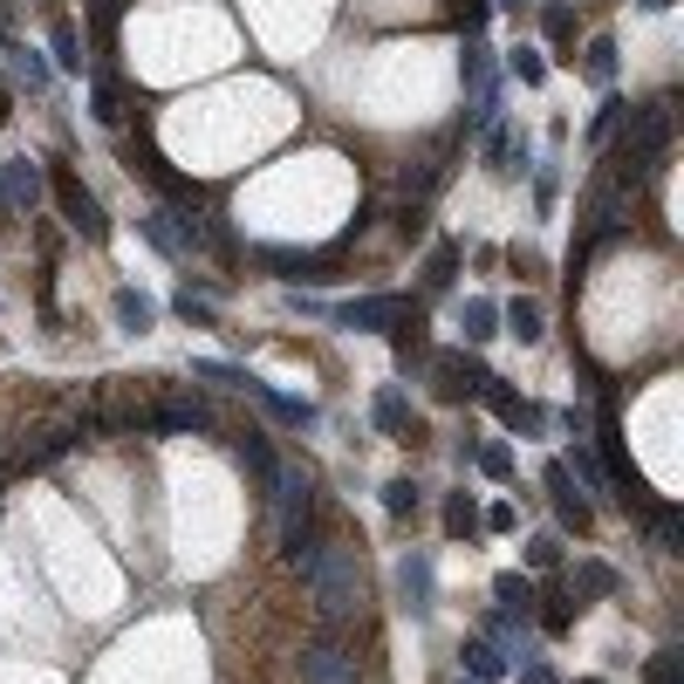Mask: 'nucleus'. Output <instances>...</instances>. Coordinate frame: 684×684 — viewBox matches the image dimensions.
I'll list each match as a JSON object with an SVG mask.
<instances>
[{"label": "nucleus", "mask_w": 684, "mask_h": 684, "mask_svg": "<svg viewBox=\"0 0 684 684\" xmlns=\"http://www.w3.org/2000/svg\"><path fill=\"white\" fill-rule=\"evenodd\" d=\"M295 569L315 595V616L321 623H349L356 610H364V569H356V548L349 541H308L295 554Z\"/></svg>", "instance_id": "nucleus-1"}, {"label": "nucleus", "mask_w": 684, "mask_h": 684, "mask_svg": "<svg viewBox=\"0 0 684 684\" xmlns=\"http://www.w3.org/2000/svg\"><path fill=\"white\" fill-rule=\"evenodd\" d=\"M274 520H280V554H302L308 541H315V487H308V472H295V466H274Z\"/></svg>", "instance_id": "nucleus-2"}, {"label": "nucleus", "mask_w": 684, "mask_h": 684, "mask_svg": "<svg viewBox=\"0 0 684 684\" xmlns=\"http://www.w3.org/2000/svg\"><path fill=\"white\" fill-rule=\"evenodd\" d=\"M302 684H364V657L336 636L302 643Z\"/></svg>", "instance_id": "nucleus-3"}, {"label": "nucleus", "mask_w": 684, "mask_h": 684, "mask_svg": "<svg viewBox=\"0 0 684 684\" xmlns=\"http://www.w3.org/2000/svg\"><path fill=\"white\" fill-rule=\"evenodd\" d=\"M55 206H62V220L83 233V239H110V220H103V206L83 192V178L75 172H55Z\"/></svg>", "instance_id": "nucleus-4"}, {"label": "nucleus", "mask_w": 684, "mask_h": 684, "mask_svg": "<svg viewBox=\"0 0 684 684\" xmlns=\"http://www.w3.org/2000/svg\"><path fill=\"white\" fill-rule=\"evenodd\" d=\"M411 308H405V295H356V302H343L336 308V321L343 329H397Z\"/></svg>", "instance_id": "nucleus-5"}, {"label": "nucleus", "mask_w": 684, "mask_h": 684, "mask_svg": "<svg viewBox=\"0 0 684 684\" xmlns=\"http://www.w3.org/2000/svg\"><path fill=\"white\" fill-rule=\"evenodd\" d=\"M487 364H479V356L472 349H452V356H438V397H452V405H459V397H479V390H487Z\"/></svg>", "instance_id": "nucleus-6"}, {"label": "nucleus", "mask_w": 684, "mask_h": 684, "mask_svg": "<svg viewBox=\"0 0 684 684\" xmlns=\"http://www.w3.org/2000/svg\"><path fill=\"white\" fill-rule=\"evenodd\" d=\"M144 425L151 431H213V405H206V397H192V390H178L157 411H144Z\"/></svg>", "instance_id": "nucleus-7"}, {"label": "nucleus", "mask_w": 684, "mask_h": 684, "mask_svg": "<svg viewBox=\"0 0 684 684\" xmlns=\"http://www.w3.org/2000/svg\"><path fill=\"white\" fill-rule=\"evenodd\" d=\"M548 493H554V513H561V528H575V534H582V528H589V500L575 493V479H569V466H561V459L548 466Z\"/></svg>", "instance_id": "nucleus-8"}, {"label": "nucleus", "mask_w": 684, "mask_h": 684, "mask_svg": "<svg viewBox=\"0 0 684 684\" xmlns=\"http://www.w3.org/2000/svg\"><path fill=\"white\" fill-rule=\"evenodd\" d=\"M239 390H247L261 411H274L280 425H315V405H302V397H280V390H274V384H261V377H247Z\"/></svg>", "instance_id": "nucleus-9"}, {"label": "nucleus", "mask_w": 684, "mask_h": 684, "mask_svg": "<svg viewBox=\"0 0 684 684\" xmlns=\"http://www.w3.org/2000/svg\"><path fill=\"white\" fill-rule=\"evenodd\" d=\"M479 397H487V405H493V411H500L507 425H520V431H534V425H541V411L528 405V397H513V390H507L500 377H487V390H479Z\"/></svg>", "instance_id": "nucleus-10"}, {"label": "nucleus", "mask_w": 684, "mask_h": 684, "mask_svg": "<svg viewBox=\"0 0 684 684\" xmlns=\"http://www.w3.org/2000/svg\"><path fill=\"white\" fill-rule=\"evenodd\" d=\"M233 452H239V466H247L261 487H274V466H280V459L267 452V431H239V438H233Z\"/></svg>", "instance_id": "nucleus-11"}, {"label": "nucleus", "mask_w": 684, "mask_h": 684, "mask_svg": "<svg viewBox=\"0 0 684 684\" xmlns=\"http://www.w3.org/2000/svg\"><path fill=\"white\" fill-rule=\"evenodd\" d=\"M0 192H8L14 206H34V198H42V172H34L28 157H14V165H0Z\"/></svg>", "instance_id": "nucleus-12"}, {"label": "nucleus", "mask_w": 684, "mask_h": 684, "mask_svg": "<svg viewBox=\"0 0 684 684\" xmlns=\"http://www.w3.org/2000/svg\"><path fill=\"white\" fill-rule=\"evenodd\" d=\"M137 226H144V239H151L157 254H172V261H185V254H192V247H185V233L172 226V213H151V220H137Z\"/></svg>", "instance_id": "nucleus-13"}, {"label": "nucleus", "mask_w": 684, "mask_h": 684, "mask_svg": "<svg viewBox=\"0 0 684 684\" xmlns=\"http://www.w3.org/2000/svg\"><path fill=\"white\" fill-rule=\"evenodd\" d=\"M370 418H377V431H411V405H405V390H384L377 405H370Z\"/></svg>", "instance_id": "nucleus-14"}, {"label": "nucleus", "mask_w": 684, "mask_h": 684, "mask_svg": "<svg viewBox=\"0 0 684 684\" xmlns=\"http://www.w3.org/2000/svg\"><path fill=\"white\" fill-rule=\"evenodd\" d=\"M459 657H466V671H472L479 684H493V677L507 671V651H493V643H466V651H459Z\"/></svg>", "instance_id": "nucleus-15"}, {"label": "nucleus", "mask_w": 684, "mask_h": 684, "mask_svg": "<svg viewBox=\"0 0 684 684\" xmlns=\"http://www.w3.org/2000/svg\"><path fill=\"white\" fill-rule=\"evenodd\" d=\"M589 83H602V90H610L616 83V42H610V34H595V42H589Z\"/></svg>", "instance_id": "nucleus-16"}, {"label": "nucleus", "mask_w": 684, "mask_h": 684, "mask_svg": "<svg viewBox=\"0 0 684 684\" xmlns=\"http://www.w3.org/2000/svg\"><path fill=\"white\" fill-rule=\"evenodd\" d=\"M541 34H548L554 49H569V42H575V14L561 8V0H548V8H541ZM561 62H569V55H561Z\"/></svg>", "instance_id": "nucleus-17"}, {"label": "nucleus", "mask_w": 684, "mask_h": 684, "mask_svg": "<svg viewBox=\"0 0 684 684\" xmlns=\"http://www.w3.org/2000/svg\"><path fill=\"white\" fill-rule=\"evenodd\" d=\"M452 280H459V247H438V254L425 261V288H431V295H446Z\"/></svg>", "instance_id": "nucleus-18"}, {"label": "nucleus", "mask_w": 684, "mask_h": 684, "mask_svg": "<svg viewBox=\"0 0 684 684\" xmlns=\"http://www.w3.org/2000/svg\"><path fill=\"white\" fill-rule=\"evenodd\" d=\"M500 336V302H466V343Z\"/></svg>", "instance_id": "nucleus-19"}, {"label": "nucleus", "mask_w": 684, "mask_h": 684, "mask_svg": "<svg viewBox=\"0 0 684 684\" xmlns=\"http://www.w3.org/2000/svg\"><path fill=\"white\" fill-rule=\"evenodd\" d=\"M500 321H507V329L520 336V343H541L548 329H541V308L534 302H513V308H500Z\"/></svg>", "instance_id": "nucleus-20"}, {"label": "nucleus", "mask_w": 684, "mask_h": 684, "mask_svg": "<svg viewBox=\"0 0 684 684\" xmlns=\"http://www.w3.org/2000/svg\"><path fill=\"white\" fill-rule=\"evenodd\" d=\"M446 534H452V541H472V534H479V507H472L466 493L446 500Z\"/></svg>", "instance_id": "nucleus-21"}, {"label": "nucleus", "mask_w": 684, "mask_h": 684, "mask_svg": "<svg viewBox=\"0 0 684 684\" xmlns=\"http://www.w3.org/2000/svg\"><path fill=\"white\" fill-rule=\"evenodd\" d=\"M651 534H657V548H664V554H677V548H684V520H677V507H651Z\"/></svg>", "instance_id": "nucleus-22"}, {"label": "nucleus", "mask_w": 684, "mask_h": 684, "mask_svg": "<svg viewBox=\"0 0 684 684\" xmlns=\"http://www.w3.org/2000/svg\"><path fill=\"white\" fill-rule=\"evenodd\" d=\"M151 315H157V308H151L144 295H131V288H124V295H116V321H124V329H131V336H144V329H151Z\"/></svg>", "instance_id": "nucleus-23"}, {"label": "nucleus", "mask_w": 684, "mask_h": 684, "mask_svg": "<svg viewBox=\"0 0 684 684\" xmlns=\"http://www.w3.org/2000/svg\"><path fill=\"white\" fill-rule=\"evenodd\" d=\"M561 466H569V479H582V487H589V493H602V466H595V452L582 446V438H575V452H569V459H561Z\"/></svg>", "instance_id": "nucleus-24"}, {"label": "nucleus", "mask_w": 684, "mask_h": 684, "mask_svg": "<svg viewBox=\"0 0 684 684\" xmlns=\"http://www.w3.org/2000/svg\"><path fill=\"white\" fill-rule=\"evenodd\" d=\"M472 466L487 479H513V446H472Z\"/></svg>", "instance_id": "nucleus-25"}, {"label": "nucleus", "mask_w": 684, "mask_h": 684, "mask_svg": "<svg viewBox=\"0 0 684 684\" xmlns=\"http://www.w3.org/2000/svg\"><path fill=\"white\" fill-rule=\"evenodd\" d=\"M49 49H55L62 69H83V55H75V49H83V42H75V21H55V28H49Z\"/></svg>", "instance_id": "nucleus-26"}, {"label": "nucleus", "mask_w": 684, "mask_h": 684, "mask_svg": "<svg viewBox=\"0 0 684 684\" xmlns=\"http://www.w3.org/2000/svg\"><path fill=\"white\" fill-rule=\"evenodd\" d=\"M405 595H411V610H425V595H431V561L425 554L405 561Z\"/></svg>", "instance_id": "nucleus-27"}, {"label": "nucleus", "mask_w": 684, "mask_h": 684, "mask_svg": "<svg viewBox=\"0 0 684 684\" xmlns=\"http://www.w3.org/2000/svg\"><path fill=\"white\" fill-rule=\"evenodd\" d=\"M507 69H513L528 90H541V83H548V62H541V49H513V62H507Z\"/></svg>", "instance_id": "nucleus-28"}, {"label": "nucleus", "mask_w": 684, "mask_h": 684, "mask_svg": "<svg viewBox=\"0 0 684 684\" xmlns=\"http://www.w3.org/2000/svg\"><path fill=\"white\" fill-rule=\"evenodd\" d=\"M384 513H397V520L418 513V487H411V479H390V487H384Z\"/></svg>", "instance_id": "nucleus-29"}, {"label": "nucleus", "mask_w": 684, "mask_h": 684, "mask_svg": "<svg viewBox=\"0 0 684 684\" xmlns=\"http://www.w3.org/2000/svg\"><path fill=\"white\" fill-rule=\"evenodd\" d=\"M651 684H684V651H677V643L651 657Z\"/></svg>", "instance_id": "nucleus-30"}, {"label": "nucleus", "mask_w": 684, "mask_h": 684, "mask_svg": "<svg viewBox=\"0 0 684 684\" xmlns=\"http://www.w3.org/2000/svg\"><path fill=\"white\" fill-rule=\"evenodd\" d=\"M14 69H21V83H28V90H49V62L34 55V49H14Z\"/></svg>", "instance_id": "nucleus-31"}, {"label": "nucleus", "mask_w": 684, "mask_h": 684, "mask_svg": "<svg viewBox=\"0 0 684 684\" xmlns=\"http://www.w3.org/2000/svg\"><path fill=\"white\" fill-rule=\"evenodd\" d=\"M582 589L589 595H616V569L610 561H582Z\"/></svg>", "instance_id": "nucleus-32"}, {"label": "nucleus", "mask_w": 684, "mask_h": 684, "mask_svg": "<svg viewBox=\"0 0 684 684\" xmlns=\"http://www.w3.org/2000/svg\"><path fill=\"white\" fill-rule=\"evenodd\" d=\"M493 595L507 602V610H528V602H534V589H528V575H500V582H493Z\"/></svg>", "instance_id": "nucleus-33"}, {"label": "nucleus", "mask_w": 684, "mask_h": 684, "mask_svg": "<svg viewBox=\"0 0 684 684\" xmlns=\"http://www.w3.org/2000/svg\"><path fill=\"white\" fill-rule=\"evenodd\" d=\"M425 356V329L418 321H397V364H418Z\"/></svg>", "instance_id": "nucleus-34"}, {"label": "nucleus", "mask_w": 684, "mask_h": 684, "mask_svg": "<svg viewBox=\"0 0 684 684\" xmlns=\"http://www.w3.org/2000/svg\"><path fill=\"white\" fill-rule=\"evenodd\" d=\"M198 377H213V384H226V390H239V384H247V370H239V364H213V356H206V364H192Z\"/></svg>", "instance_id": "nucleus-35"}, {"label": "nucleus", "mask_w": 684, "mask_h": 684, "mask_svg": "<svg viewBox=\"0 0 684 684\" xmlns=\"http://www.w3.org/2000/svg\"><path fill=\"white\" fill-rule=\"evenodd\" d=\"M554 561H561V541H554V534H534V541H528V569H554Z\"/></svg>", "instance_id": "nucleus-36"}, {"label": "nucleus", "mask_w": 684, "mask_h": 684, "mask_svg": "<svg viewBox=\"0 0 684 684\" xmlns=\"http://www.w3.org/2000/svg\"><path fill=\"white\" fill-rule=\"evenodd\" d=\"M487 14H493V0H459V28H466V34L487 28Z\"/></svg>", "instance_id": "nucleus-37"}, {"label": "nucleus", "mask_w": 684, "mask_h": 684, "mask_svg": "<svg viewBox=\"0 0 684 684\" xmlns=\"http://www.w3.org/2000/svg\"><path fill=\"white\" fill-rule=\"evenodd\" d=\"M575 610H582V602H569V595H554L541 623H548V630H569V623H575Z\"/></svg>", "instance_id": "nucleus-38"}, {"label": "nucleus", "mask_w": 684, "mask_h": 684, "mask_svg": "<svg viewBox=\"0 0 684 684\" xmlns=\"http://www.w3.org/2000/svg\"><path fill=\"white\" fill-rule=\"evenodd\" d=\"M178 315H185V321H192V329H206V321H213V308H206V302H198V295H192V288H185V295H178Z\"/></svg>", "instance_id": "nucleus-39"}, {"label": "nucleus", "mask_w": 684, "mask_h": 684, "mask_svg": "<svg viewBox=\"0 0 684 684\" xmlns=\"http://www.w3.org/2000/svg\"><path fill=\"white\" fill-rule=\"evenodd\" d=\"M616 116H623V103L610 96V103H602V110H595V124H589V137H610V131H616Z\"/></svg>", "instance_id": "nucleus-40"}, {"label": "nucleus", "mask_w": 684, "mask_h": 684, "mask_svg": "<svg viewBox=\"0 0 684 684\" xmlns=\"http://www.w3.org/2000/svg\"><path fill=\"white\" fill-rule=\"evenodd\" d=\"M479 528H493V534H513V507L500 500V507H487V513H479Z\"/></svg>", "instance_id": "nucleus-41"}, {"label": "nucleus", "mask_w": 684, "mask_h": 684, "mask_svg": "<svg viewBox=\"0 0 684 684\" xmlns=\"http://www.w3.org/2000/svg\"><path fill=\"white\" fill-rule=\"evenodd\" d=\"M520 684H554V671H548V664H528V671H520Z\"/></svg>", "instance_id": "nucleus-42"}, {"label": "nucleus", "mask_w": 684, "mask_h": 684, "mask_svg": "<svg viewBox=\"0 0 684 684\" xmlns=\"http://www.w3.org/2000/svg\"><path fill=\"white\" fill-rule=\"evenodd\" d=\"M493 8H507V14H520V8H528V0H493Z\"/></svg>", "instance_id": "nucleus-43"}, {"label": "nucleus", "mask_w": 684, "mask_h": 684, "mask_svg": "<svg viewBox=\"0 0 684 684\" xmlns=\"http://www.w3.org/2000/svg\"><path fill=\"white\" fill-rule=\"evenodd\" d=\"M8 116H14V110H8V90H0V124H8Z\"/></svg>", "instance_id": "nucleus-44"}, {"label": "nucleus", "mask_w": 684, "mask_h": 684, "mask_svg": "<svg viewBox=\"0 0 684 684\" xmlns=\"http://www.w3.org/2000/svg\"><path fill=\"white\" fill-rule=\"evenodd\" d=\"M643 8H671V0H643Z\"/></svg>", "instance_id": "nucleus-45"}, {"label": "nucleus", "mask_w": 684, "mask_h": 684, "mask_svg": "<svg viewBox=\"0 0 684 684\" xmlns=\"http://www.w3.org/2000/svg\"><path fill=\"white\" fill-rule=\"evenodd\" d=\"M0 206H8V192H0Z\"/></svg>", "instance_id": "nucleus-46"}]
</instances>
